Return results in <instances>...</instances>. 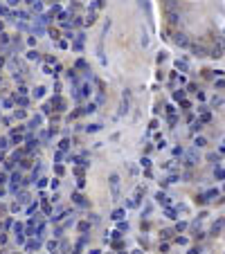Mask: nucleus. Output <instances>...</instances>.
Instances as JSON below:
<instances>
[{
  "instance_id": "obj_1",
  "label": "nucleus",
  "mask_w": 225,
  "mask_h": 254,
  "mask_svg": "<svg viewBox=\"0 0 225 254\" xmlns=\"http://www.w3.org/2000/svg\"><path fill=\"white\" fill-rule=\"evenodd\" d=\"M176 43H178V45H187V36H185V34H178V36H176Z\"/></svg>"
}]
</instances>
